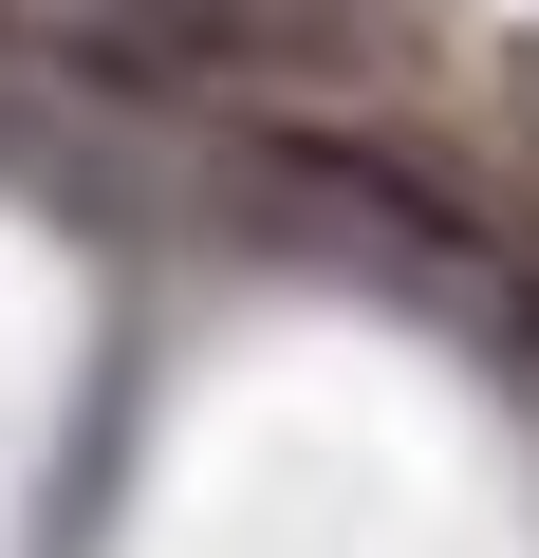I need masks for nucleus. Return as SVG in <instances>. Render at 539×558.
I'll list each match as a JSON object with an SVG mask.
<instances>
[{
  "instance_id": "obj_1",
  "label": "nucleus",
  "mask_w": 539,
  "mask_h": 558,
  "mask_svg": "<svg viewBox=\"0 0 539 558\" xmlns=\"http://www.w3.org/2000/svg\"><path fill=\"white\" fill-rule=\"evenodd\" d=\"M94 20L205 75H391L428 38V0H94Z\"/></svg>"
}]
</instances>
